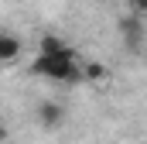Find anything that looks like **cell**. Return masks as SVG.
I'll use <instances>...</instances> for the list:
<instances>
[{
	"label": "cell",
	"instance_id": "1",
	"mask_svg": "<svg viewBox=\"0 0 147 144\" xmlns=\"http://www.w3.org/2000/svg\"><path fill=\"white\" fill-rule=\"evenodd\" d=\"M34 75H45V79H55V82H75L82 79V69L75 62V52H62V55H38L34 65H31Z\"/></svg>",
	"mask_w": 147,
	"mask_h": 144
},
{
	"label": "cell",
	"instance_id": "2",
	"mask_svg": "<svg viewBox=\"0 0 147 144\" xmlns=\"http://www.w3.org/2000/svg\"><path fill=\"white\" fill-rule=\"evenodd\" d=\"M120 38H123V45L130 48V52H137L140 45H144V21L137 17V14H127V17H120Z\"/></svg>",
	"mask_w": 147,
	"mask_h": 144
},
{
	"label": "cell",
	"instance_id": "3",
	"mask_svg": "<svg viewBox=\"0 0 147 144\" xmlns=\"http://www.w3.org/2000/svg\"><path fill=\"white\" fill-rule=\"evenodd\" d=\"M62 120H65V107H62V103H55V100H45V103L38 107V124H41L45 130H55Z\"/></svg>",
	"mask_w": 147,
	"mask_h": 144
},
{
	"label": "cell",
	"instance_id": "4",
	"mask_svg": "<svg viewBox=\"0 0 147 144\" xmlns=\"http://www.w3.org/2000/svg\"><path fill=\"white\" fill-rule=\"evenodd\" d=\"M17 55H21V38L0 31V62H14Z\"/></svg>",
	"mask_w": 147,
	"mask_h": 144
},
{
	"label": "cell",
	"instance_id": "5",
	"mask_svg": "<svg viewBox=\"0 0 147 144\" xmlns=\"http://www.w3.org/2000/svg\"><path fill=\"white\" fill-rule=\"evenodd\" d=\"M62 52H69V45H65L58 35H45L41 41H38V55H62Z\"/></svg>",
	"mask_w": 147,
	"mask_h": 144
},
{
	"label": "cell",
	"instance_id": "6",
	"mask_svg": "<svg viewBox=\"0 0 147 144\" xmlns=\"http://www.w3.org/2000/svg\"><path fill=\"white\" fill-rule=\"evenodd\" d=\"M82 75H86V79H92V82H103V79L110 75V69H106L103 62H89V65L82 69Z\"/></svg>",
	"mask_w": 147,
	"mask_h": 144
},
{
	"label": "cell",
	"instance_id": "7",
	"mask_svg": "<svg viewBox=\"0 0 147 144\" xmlns=\"http://www.w3.org/2000/svg\"><path fill=\"white\" fill-rule=\"evenodd\" d=\"M130 3H134V14H137V17L147 14V0H130Z\"/></svg>",
	"mask_w": 147,
	"mask_h": 144
},
{
	"label": "cell",
	"instance_id": "8",
	"mask_svg": "<svg viewBox=\"0 0 147 144\" xmlns=\"http://www.w3.org/2000/svg\"><path fill=\"white\" fill-rule=\"evenodd\" d=\"M7 137H10V130H7V127H3V124H0V144L7 141Z\"/></svg>",
	"mask_w": 147,
	"mask_h": 144
}]
</instances>
